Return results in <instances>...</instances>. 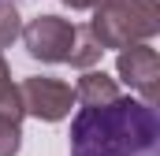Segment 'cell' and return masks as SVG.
<instances>
[{"label":"cell","instance_id":"cell-6","mask_svg":"<svg viewBox=\"0 0 160 156\" xmlns=\"http://www.w3.org/2000/svg\"><path fill=\"white\" fill-rule=\"evenodd\" d=\"M119 93V82L104 71H82L78 85H75V104L82 108H101V104H112Z\"/></svg>","mask_w":160,"mask_h":156},{"label":"cell","instance_id":"cell-5","mask_svg":"<svg viewBox=\"0 0 160 156\" xmlns=\"http://www.w3.org/2000/svg\"><path fill=\"white\" fill-rule=\"evenodd\" d=\"M116 71L142 97V104L157 108V97H160V56H157L153 45H127V48H119Z\"/></svg>","mask_w":160,"mask_h":156},{"label":"cell","instance_id":"cell-4","mask_svg":"<svg viewBox=\"0 0 160 156\" xmlns=\"http://www.w3.org/2000/svg\"><path fill=\"white\" fill-rule=\"evenodd\" d=\"M19 100H22V112L45 123H60V119L71 115L75 108V89L60 78H22L19 85Z\"/></svg>","mask_w":160,"mask_h":156},{"label":"cell","instance_id":"cell-9","mask_svg":"<svg viewBox=\"0 0 160 156\" xmlns=\"http://www.w3.org/2000/svg\"><path fill=\"white\" fill-rule=\"evenodd\" d=\"M22 34V22H19V7L11 0H0V48H8L11 41Z\"/></svg>","mask_w":160,"mask_h":156},{"label":"cell","instance_id":"cell-11","mask_svg":"<svg viewBox=\"0 0 160 156\" xmlns=\"http://www.w3.org/2000/svg\"><path fill=\"white\" fill-rule=\"evenodd\" d=\"M63 4H67L71 11H93V4H97V0H63Z\"/></svg>","mask_w":160,"mask_h":156},{"label":"cell","instance_id":"cell-8","mask_svg":"<svg viewBox=\"0 0 160 156\" xmlns=\"http://www.w3.org/2000/svg\"><path fill=\"white\" fill-rule=\"evenodd\" d=\"M104 56V48L93 41V34L86 30V26H78V41H75V52H71V67H82V71H93V63Z\"/></svg>","mask_w":160,"mask_h":156},{"label":"cell","instance_id":"cell-10","mask_svg":"<svg viewBox=\"0 0 160 156\" xmlns=\"http://www.w3.org/2000/svg\"><path fill=\"white\" fill-rule=\"evenodd\" d=\"M22 149V126L0 115V156H19Z\"/></svg>","mask_w":160,"mask_h":156},{"label":"cell","instance_id":"cell-3","mask_svg":"<svg viewBox=\"0 0 160 156\" xmlns=\"http://www.w3.org/2000/svg\"><path fill=\"white\" fill-rule=\"evenodd\" d=\"M22 45L26 52L41 60V63H67L71 52H75V41H78V26L71 19H60V15H38L22 26Z\"/></svg>","mask_w":160,"mask_h":156},{"label":"cell","instance_id":"cell-2","mask_svg":"<svg viewBox=\"0 0 160 156\" xmlns=\"http://www.w3.org/2000/svg\"><path fill=\"white\" fill-rule=\"evenodd\" d=\"M86 30L101 48L149 45V37L160 34V4L157 0H97Z\"/></svg>","mask_w":160,"mask_h":156},{"label":"cell","instance_id":"cell-1","mask_svg":"<svg viewBox=\"0 0 160 156\" xmlns=\"http://www.w3.org/2000/svg\"><path fill=\"white\" fill-rule=\"evenodd\" d=\"M71 156H160L157 108L134 97L78 108L71 119Z\"/></svg>","mask_w":160,"mask_h":156},{"label":"cell","instance_id":"cell-7","mask_svg":"<svg viewBox=\"0 0 160 156\" xmlns=\"http://www.w3.org/2000/svg\"><path fill=\"white\" fill-rule=\"evenodd\" d=\"M0 115L11 119V123H22V100H19V85L11 82V71H8V63H4V56H0Z\"/></svg>","mask_w":160,"mask_h":156}]
</instances>
